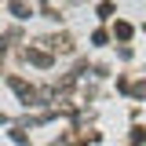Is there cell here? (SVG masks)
<instances>
[{
  "instance_id": "obj_1",
  "label": "cell",
  "mask_w": 146,
  "mask_h": 146,
  "mask_svg": "<svg viewBox=\"0 0 146 146\" xmlns=\"http://www.w3.org/2000/svg\"><path fill=\"white\" fill-rule=\"evenodd\" d=\"M26 58H29L33 66H51V55H48V51H36V48H29V51H26Z\"/></svg>"
},
{
  "instance_id": "obj_2",
  "label": "cell",
  "mask_w": 146,
  "mask_h": 146,
  "mask_svg": "<svg viewBox=\"0 0 146 146\" xmlns=\"http://www.w3.org/2000/svg\"><path fill=\"white\" fill-rule=\"evenodd\" d=\"M11 11H15V18H29V15H33V11L22 4V0H15V4H11Z\"/></svg>"
},
{
  "instance_id": "obj_3",
  "label": "cell",
  "mask_w": 146,
  "mask_h": 146,
  "mask_svg": "<svg viewBox=\"0 0 146 146\" xmlns=\"http://www.w3.org/2000/svg\"><path fill=\"white\" fill-rule=\"evenodd\" d=\"M113 36L128 40V36H131V26H128V22H117V26H113Z\"/></svg>"
},
{
  "instance_id": "obj_4",
  "label": "cell",
  "mask_w": 146,
  "mask_h": 146,
  "mask_svg": "<svg viewBox=\"0 0 146 146\" xmlns=\"http://www.w3.org/2000/svg\"><path fill=\"white\" fill-rule=\"evenodd\" d=\"M128 91H131V95H135V99H146V80H143V84H135V88H131V84H128Z\"/></svg>"
},
{
  "instance_id": "obj_5",
  "label": "cell",
  "mask_w": 146,
  "mask_h": 146,
  "mask_svg": "<svg viewBox=\"0 0 146 146\" xmlns=\"http://www.w3.org/2000/svg\"><path fill=\"white\" fill-rule=\"evenodd\" d=\"M110 15H113V4H110V0H106V4H99V18H110Z\"/></svg>"
}]
</instances>
